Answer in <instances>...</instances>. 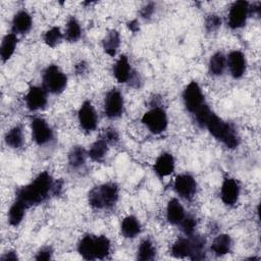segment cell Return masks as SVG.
Segmentation results:
<instances>
[{
    "label": "cell",
    "instance_id": "obj_33",
    "mask_svg": "<svg viewBox=\"0 0 261 261\" xmlns=\"http://www.w3.org/2000/svg\"><path fill=\"white\" fill-rule=\"evenodd\" d=\"M63 38H64V35L61 33L58 27H52L51 29L46 31L43 37L45 44L51 48H54L58 44H60Z\"/></svg>",
    "mask_w": 261,
    "mask_h": 261
},
{
    "label": "cell",
    "instance_id": "obj_26",
    "mask_svg": "<svg viewBox=\"0 0 261 261\" xmlns=\"http://www.w3.org/2000/svg\"><path fill=\"white\" fill-rule=\"evenodd\" d=\"M171 255L175 258H190L192 253V241L188 238L176 240L171 246Z\"/></svg>",
    "mask_w": 261,
    "mask_h": 261
},
{
    "label": "cell",
    "instance_id": "obj_6",
    "mask_svg": "<svg viewBox=\"0 0 261 261\" xmlns=\"http://www.w3.org/2000/svg\"><path fill=\"white\" fill-rule=\"evenodd\" d=\"M182 100L186 109L193 114L205 104L203 92L197 82L192 81L186 86L182 92Z\"/></svg>",
    "mask_w": 261,
    "mask_h": 261
},
{
    "label": "cell",
    "instance_id": "obj_39",
    "mask_svg": "<svg viewBox=\"0 0 261 261\" xmlns=\"http://www.w3.org/2000/svg\"><path fill=\"white\" fill-rule=\"evenodd\" d=\"M154 10H155V5L153 3H148V4H146L145 6H143L141 8L140 14H141V16L143 18L148 19V18H150L153 15Z\"/></svg>",
    "mask_w": 261,
    "mask_h": 261
},
{
    "label": "cell",
    "instance_id": "obj_5",
    "mask_svg": "<svg viewBox=\"0 0 261 261\" xmlns=\"http://www.w3.org/2000/svg\"><path fill=\"white\" fill-rule=\"evenodd\" d=\"M142 122L152 134L158 135L167 128L168 118L162 108L154 107L144 113Z\"/></svg>",
    "mask_w": 261,
    "mask_h": 261
},
{
    "label": "cell",
    "instance_id": "obj_24",
    "mask_svg": "<svg viewBox=\"0 0 261 261\" xmlns=\"http://www.w3.org/2000/svg\"><path fill=\"white\" fill-rule=\"evenodd\" d=\"M119 46H120L119 33L116 30L109 31L105 35L102 41V47L104 49V52L109 56H115Z\"/></svg>",
    "mask_w": 261,
    "mask_h": 261
},
{
    "label": "cell",
    "instance_id": "obj_29",
    "mask_svg": "<svg viewBox=\"0 0 261 261\" xmlns=\"http://www.w3.org/2000/svg\"><path fill=\"white\" fill-rule=\"evenodd\" d=\"M5 143L12 149H18L23 144V133L20 125H15L11 127L4 137Z\"/></svg>",
    "mask_w": 261,
    "mask_h": 261
},
{
    "label": "cell",
    "instance_id": "obj_20",
    "mask_svg": "<svg viewBox=\"0 0 261 261\" xmlns=\"http://www.w3.org/2000/svg\"><path fill=\"white\" fill-rule=\"evenodd\" d=\"M121 234L126 239H134L141 232V223L134 215L125 216L120 223Z\"/></svg>",
    "mask_w": 261,
    "mask_h": 261
},
{
    "label": "cell",
    "instance_id": "obj_1",
    "mask_svg": "<svg viewBox=\"0 0 261 261\" xmlns=\"http://www.w3.org/2000/svg\"><path fill=\"white\" fill-rule=\"evenodd\" d=\"M54 190L55 186L52 175L48 171H42L30 184L18 190L16 199L29 208L42 203Z\"/></svg>",
    "mask_w": 261,
    "mask_h": 261
},
{
    "label": "cell",
    "instance_id": "obj_37",
    "mask_svg": "<svg viewBox=\"0 0 261 261\" xmlns=\"http://www.w3.org/2000/svg\"><path fill=\"white\" fill-rule=\"evenodd\" d=\"M52 255H53L52 249L49 248V247H45V248H42L37 253L35 259L38 260V261H47V260L52 259Z\"/></svg>",
    "mask_w": 261,
    "mask_h": 261
},
{
    "label": "cell",
    "instance_id": "obj_41",
    "mask_svg": "<svg viewBox=\"0 0 261 261\" xmlns=\"http://www.w3.org/2000/svg\"><path fill=\"white\" fill-rule=\"evenodd\" d=\"M127 28H128V30L132 31L133 33H137V32L139 31V29H140L138 20H137V19H133V20H130L129 22H127Z\"/></svg>",
    "mask_w": 261,
    "mask_h": 261
},
{
    "label": "cell",
    "instance_id": "obj_15",
    "mask_svg": "<svg viewBox=\"0 0 261 261\" xmlns=\"http://www.w3.org/2000/svg\"><path fill=\"white\" fill-rule=\"evenodd\" d=\"M77 252L82 258L86 260H97L98 259V248H97V236L86 234L77 244Z\"/></svg>",
    "mask_w": 261,
    "mask_h": 261
},
{
    "label": "cell",
    "instance_id": "obj_38",
    "mask_svg": "<svg viewBox=\"0 0 261 261\" xmlns=\"http://www.w3.org/2000/svg\"><path fill=\"white\" fill-rule=\"evenodd\" d=\"M102 137L106 140V142H107L108 144H114V143H116V142L118 141V139H119V136H118L117 132H116L114 128H111V127L105 129L104 135H103Z\"/></svg>",
    "mask_w": 261,
    "mask_h": 261
},
{
    "label": "cell",
    "instance_id": "obj_21",
    "mask_svg": "<svg viewBox=\"0 0 261 261\" xmlns=\"http://www.w3.org/2000/svg\"><path fill=\"white\" fill-rule=\"evenodd\" d=\"M232 246V241L229 234L221 233L217 236L211 245V251L216 256H224L230 252Z\"/></svg>",
    "mask_w": 261,
    "mask_h": 261
},
{
    "label": "cell",
    "instance_id": "obj_7",
    "mask_svg": "<svg viewBox=\"0 0 261 261\" xmlns=\"http://www.w3.org/2000/svg\"><path fill=\"white\" fill-rule=\"evenodd\" d=\"M249 9H250L249 2L245 0L233 2L229 8L228 15H227L228 27L232 30L243 28L246 24L247 18L250 14Z\"/></svg>",
    "mask_w": 261,
    "mask_h": 261
},
{
    "label": "cell",
    "instance_id": "obj_16",
    "mask_svg": "<svg viewBox=\"0 0 261 261\" xmlns=\"http://www.w3.org/2000/svg\"><path fill=\"white\" fill-rule=\"evenodd\" d=\"M174 167L175 163L172 154L163 152L155 160L153 170L159 177H165L174 171Z\"/></svg>",
    "mask_w": 261,
    "mask_h": 261
},
{
    "label": "cell",
    "instance_id": "obj_22",
    "mask_svg": "<svg viewBox=\"0 0 261 261\" xmlns=\"http://www.w3.org/2000/svg\"><path fill=\"white\" fill-rule=\"evenodd\" d=\"M16 45H17V38L15 34L9 33L4 36L1 42V47H0V56H1L2 62H6L11 58V56L15 52Z\"/></svg>",
    "mask_w": 261,
    "mask_h": 261
},
{
    "label": "cell",
    "instance_id": "obj_40",
    "mask_svg": "<svg viewBox=\"0 0 261 261\" xmlns=\"http://www.w3.org/2000/svg\"><path fill=\"white\" fill-rule=\"evenodd\" d=\"M18 260V256L15 251H8L4 253V255L1 257V261H16Z\"/></svg>",
    "mask_w": 261,
    "mask_h": 261
},
{
    "label": "cell",
    "instance_id": "obj_32",
    "mask_svg": "<svg viewBox=\"0 0 261 261\" xmlns=\"http://www.w3.org/2000/svg\"><path fill=\"white\" fill-rule=\"evenodd\" d=\"M192 253L190 259L201 260L205 258V239L201 236H192Z\"/></svg>",
    "mask_w": 261,
    "mask_h": 261
},
{
    "label": "cell",
    "instance_id": "obj_28",
    "mask_svg": "<svg viewBox=\"0 0 261 261\" xmlns=\"http://www.w3.org/2000/svg\"><path fill=\"white\" fill-rule=\"evenodd\" d=\"M209 72L212 75H221L226 67V57L221 52L214 53L209 59Z\"/></svg>",
    "mask_w": 261,
    "mask_h": 261
},
{
    "label": "cell",
    "instance_id": "obj_8",
    "mask_svg": "<svg viewBox=\"0 0 261 261\" xmlns=\"http://www.w3.org/2000/svg\"><path fill=\"white\" fill-rule=\"evenodd\" d=\"M124 101L121 93L116 90H110L104 99V113L110 119H115L121 116L123 112Z\"/></svg>",
    "mask_w": 261,
    "mask_h": 261
},
{
    "label": "cell",
    "instance_id": "obj_19",
    "mask_svg": "<svg viewBox=\"0 0 261 261\" xmlns=\"http://www.w3.org/2000/svg\"><path fill=\"white\" fill-rule=\"evenodd\" d=\"M186 216V211L180 202L173 198L170 199L166 207V218L170 224L178 225Z\"/></svg>",
    "mask_w": 261,
    "mask_h": 261
},
{
    "label": "cell",
    "instance_id": "obj_14",
    "mask_svg": "<svg viewBox=\"0 0 261 261\" xmlns=\"http://www.w3.org/2000/svg\"><path fill=\"white\" fill-rule=\"evenodd\" d=\"M226 66H228L229 72L233 79H241L246 72V57L240 50H233L229 52L226 57Z\"/></svg>",
    "mask_w": 261,
    "mask_h": 261
},
{
    "label": "cell",
    "instance_id": "obj_2",
    "mask_svg": "<svg viewBox=\"0 0 261 261\" xmlns=\"http://www.w3.org/2000/svg\"><path fill=\"white\" fill-rule=\"evenodd\" d=\"M119 198L118 187L114 182H106L94 187L88 195L89 205L94 209H111Z\"/></svg>",
    "mask_w": 261,
    "mask_h": 261
},
{
    "label": "cell",
    "instance_id": "obj_34",
    "mask_svg": "<svg viewBox=\"0 0 261 261\" xmlns=\"http://www.w3.org/2000/svg\"><path fill=\"white\" fill-rule=\"evenodd\" d=\"M212 110L209 108V106L205 103L201 108H199L195 113H194V116H195V120L197 122V124L201 127H205L211 114H212Z\"/></svg>",
    "mask_w": 261,
    "mask_h": 261
},
{
    "label": "cell",
    "instance_id": "obj_11",
    "mask_svg": "<svg viewBox=\"0 0 261 261\" xmlns=\"http://www.w3.org/2000/svg\"><path fill=\"white\" fill-rule=\"evenodd\" d=\"M173 188L178 196L185 199H192L197 190V182L189 173H182L176 176Z\"/></svg>",
    "mask_w": 261,
    "mask_h": 261
},
{
    "label": "cell",
    "instance_id": "obj_17",
    "mask_svg": "<svg viewBox=\"0 0 261 261\" xmlns=\"http://www.w3.org/2000/svg\"><path fill=\"white\" fill-rule=\"evenodd\" d=\"M113 75L116 81L120 84H125L130 81L133 75V70L128 61L127 56L120 55L113 65Z\"/></svg>",
    "mask_w": 261,
    "mask_h": 261
},
{
    "label": "cell",
    "instance_id": "obj_4",
    "mask_svg": "<svg viewBox=\"0 0 261 261\" xmlns=\"http://www.w3.org/2000/svg\"><path fill=\"white\" fill-rule=\"evenodd\" d=\"M43 88L51 94L62 93L67 85L66 74L55 64L48 65L42 75Z\"/></svg>",
    "mask_w": 261,
    "mask_h": 261
},
{
    "label": "cell",
    "instance_id": "obj_13",
    "mask_svg": "<svg viewBox=\"0 0 261 261\" xmlns=\"http://www.w3.org/2000/svg\"><path fill=\"white\" fill-rule=\"evenodd\" d=\"M240 197V186L239 182L232 177H225L220 188L221 201L226 206L234 205Z\"/></svg>",
    "mask_w": 261,
    "mask_h": 261
},
{
    "label": "cell",
    "instance_id": "obj_18",
    "mask_svg": "<svg viewBox=\"0 0 261 261\" xmlns=\"http://www.w3.org/2000/svg\"><path fill=\"white\" fill-rule=\"evenodd\" d=\"M32 24H33V20H32L31 14L25 10H19L14 14L12 19V23H11L12 33L15 35L25 34L31 30Z\"/></svg>",
    "mask_w": 261,
    "mask_h": 261
},
{
    "label": "cell",
    "instance_id": "obj_35",
    "mask_svg": "<svg viewBox=\"0 0 261 261\" xmlns=\"http://www.w3.org/2000/svg\"><path fill=\"white\" fill-rule=\"evenodd\" d=\"M196 225H197L196 219L193 216H191V215H186L185 218L181 220V222L178 224V226L180 227L181 231L187 237H192L194 234Z\"/></svg>",
    "mask_w": 261,
    "mask_h": 261
},
{
    "label": "cell",
    "instance_id": "obj_42",
    "mask_svg": "<svg viewBox=\"0 0 261 261\" xmlns=\"http://www.w3.org/2000/svg\"><path fill=\"white\" fill-rule=\"evenodd\" d=\"M86 69H87V64H86L84 61H81L80 63H77V64L75 65V72H76L77 74L84 73V72L86 71Z\"/></svg>",
    "mask_w": 261,
    "mask_h": 261
},
{
    "label": "cell",
    "instance_id": "obj_27",
    "mask_svg": "<svg viewBox=\"0 0 261 261\" xmlns=\"http://www.w3.org/2000/svg\"><path fill=\"white\" fill-rule=\"evenodd\" d=\"M28 207L19 200L15 199L8 210V222L12 226H17L23 219Z\"/></svg>",
    "mask_w": 261,
    "mask_h": 261
},
{
    "label": "cell",
    "instance_id": "obj_31",
    "mask_svg": "<svg viewBox=\"0 0 261 261\" xmlns=\"http://www.w3.org/2000/svg\"><path fill=\"white\" fill-rule=\"evenodd\" d=\"M63 35H64L65 40L70 43H73V42H76L77 40H80V38L82 36V28L75 17L71 16L67 20Z\"/></svg>",
    "mask_w": 261,
    "mask_h": 261
},
{
    "label": "cell",
    "instance_id": "obj_30",
    "mask_svg": "<svg viewBox=\"0 0 261 261\" xmlns=\"http://www.w3.org/2000/svg\"><path fill=\"white\" fill-rule=\"evenodd\" d=\"M155 256L156 249L154 247V244L149 239L143 240L138 247L137 259L140 261H150L153 260Z\"/></svg>",
    "mask_w": 261,
    "mask_h": 261
},
{
    "label": "cell",
    "instance_id": "obj_12",
    "mask_svg": "<svg viewBox=\"0 0 261 261\" xmlns=\"http://www.w3.org/2000/svg\"><path fill=\"white\" fill-rule=\"evenodd\" d=\"M47 93L48 92L43 87H31L24 97L27 108L31 111H37L44 108L47 104Z\"/></svg>",
    "mask_w": 261,
    "mask_h": 261
},
{
    "label": "cell",
    "instance_id": "obj_3",
    "mask_svg": "<svg viewBox=\"0 0 261 261\" xmlns=\"http://www.w3.org/2000/svg\"><path fill=\"white\" fill-rule=\"evenodd\" d=\"M209 133L226 148L236 149L240 144V137L236 129L227 122L222 120L214 112L211 114L206 126Z\"/></svg>",
    "mask_w": 261,
    "mask_h": 261
},
{
    "label": "cell",
    "instance_id": "obj_9",
    "mask_svg": "<svg viewBox=\"0 0 261 261\" xmlns=\"http://www.w3.org/2000/svg\"><path fill=\"white\" fill-rule=\"evenodd\" d=\"M32 138L34 142L39 145L48 144L53 139V130L47 121L42 117H35L31 121Z\"/></svg>",
    "mask_w": 261,
    "mask_h": 261
},
{
    "label": "cell",
    "instance_id": "obj_10",
    "mask_svg": "<svg viewBox=\"0 0 261 261\" xmlns=\"http://www.w3.org/2000/svg\"><path fill=\"white\" fill-rule=\"evenodd\" d=\"M77 118L80 126L87 133H91L96 129L98 118L94 106L90 101H85L77 112Z\"/></svg>",
    "mask_w": 261,
    "mask_h": 261
},
{
    "label": "cell",
    "instance_id": "obj_23",
    "mask_svg": "<svg viewBox=\"0 0 261 261\" xmlns=\"http://www.w3.org/2000/svg\"><path fill=\"white\" fill-rule=\"evenodd\" d=\"M108 145L109 144L103 137L97 139L88 150V157H90V159L95 162L102 161L107 154Z\"/></svg>",
    "mask_w": 261,
    "mask_h": 261
},
{
    "label": "cell",
    "instance_id": "obj_25",
    "mask_svg": "<svg viewBox=\"0 0 261 261\" xmlns=\"http://www.w3.org/2000/svg\"><path fill=\"white\" fill-rule=\"evenodd\" d=\"M88 157V152L82 146H74L68 153V165L71 169L82 168Z\"/></svg>",
    "mask_w": 261,
    "mask_h": 261
},
{
    "label": "cell",
    "instance_id": "obj_36",
    "mask_svg": "<svg viewBox=\"0 0 261 261\" xmlns=\"http://www.w3.org/2000/svg\"><path fill=\"white\" fill-rule=\"evenodd\" d=\"M221 25V18L217 14H210L205 20V29L207 32L211 33L216 31Z\"/></svg>",
    "mask_w": 261,
    "mask_h": 261
}]
</instances>
